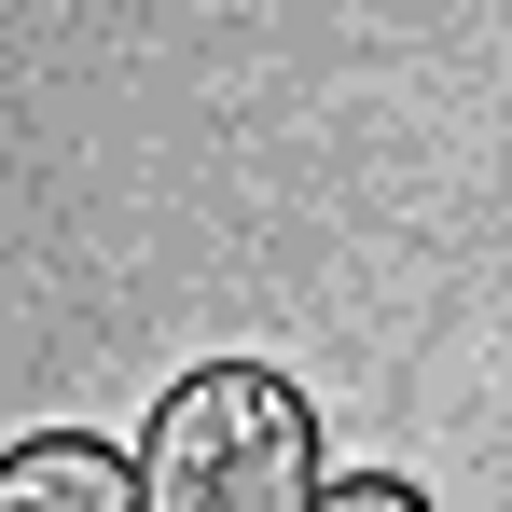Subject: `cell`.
I'll return each instance as SVG.
<instances>
[{"instance_id":"obj_2","label":"cell","mask_w":512,"mask_h":512,"mask_svg":"<svg viewBox=\"0 0 512 512\" xmlns=\"http://www.w3.org/2000/svg\"><path fill=\"white\" fill-rule=\"evenodd\" d=\"M0 512H153V499H139V457L125 443L28 429V443H0Z\"/></svg>"},{"instance_id":"obj_1","label":"cell","mask_w":512,"mask_h":512,"mask_svg":"<svg viewBox=\"0 0 512 512\" xmlns=\"http://www.w3.org/2000/svg\"><path fill=\"white\" fill-rule=\"evenodd\" d=\"M319 402L277 360H208L139 416V499L153 512H319Z\"/></svg>"},{"instance_id":"obj_3","label":"cell","mask_w":512,"mask_h":512,"mask_svg":"<svg viewBox=\"0 0 512 512\" xmlns=\"http://www.w3.org/2000/svg\"><path fill=\"white\" fill-rule=\"evenodd\" d=\"M319 512H429V485H402V471H333Z\"/></svg>"}]
</instances>
